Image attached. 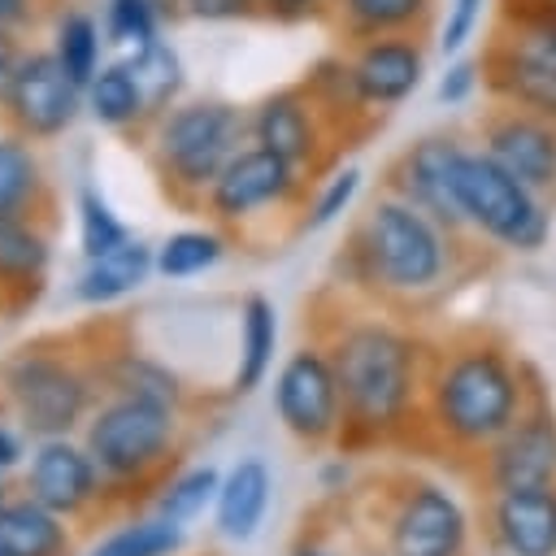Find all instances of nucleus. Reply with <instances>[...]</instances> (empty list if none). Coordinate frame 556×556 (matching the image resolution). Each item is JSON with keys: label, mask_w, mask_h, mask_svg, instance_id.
I'll return each instance as SVG.
<instances>
[{"label": "nucleus", "mask_w": 556, "mask_h": 556, "mask_svg": "<svg viewBox=\"0 0 556 556\" xmlns=\"http://www.w3.org/2000/svg\"><path fill=\"white\" fill-rule=\"evenodd\" d=\"M539 395L530 369L500 339L473 334L426 374V426L447 452L478 460Z\"/></svg>", "instance_id": "f257e3e1"}, {"label": "nucleus", "mask_w": 556, "mask_h": 556, "mask_svg": "<svg viewBox=\"0 0 556 556\" xmlns=\"http://www.w3.org/2000/svg\"><path fill=\"white\" fill-rule=\"evenodd\" d=\"M326 352L343 395V430L365 443L395 434L426 391L417 339L387 321H352Z\"/></svg>", "instance_id": "f03ea898"}, {"label": "nucleus", "mask_w": 556, "mask_h": 556, "mask_svg": "<svg viewBox=\"0 0 556 556\" xmlns=\"http://www.w3.org/2000/svg\"><path fill=\"white\" fill-rule=\"evenodd\" d=\"M348 261L361 282L382 295L417 300L447 282L452 274V230H443L430 213L408 204L404 195H382L369 204L361 226L352 230Z\"/></svg>", "instance_id": "7ed1b4c3"}, {"label": "nucleus", "mask_w": 556, "mask_h": 556, "mask_svg": "<svg viewBox=\"0 0 556 556\" xmlns=\"http://www.w3.org/2000/svg\"><path fill=\"white\" fill-rule=\"evenodd\" d=\"M456 200L465 213V230L495 243L500 252L530 256L552 235V204L517 174H508L491 152L465 148L456 165Z\"/></svg>", "instance_id": "20e7f679"}, {"label": "nucleus", "mask_w": 556, "mask_h": 556, "mask_svg": "<svg viewBox=\"0 0 556 556\" xmlns=\"http://www.w3.org/2000/svg\"><path fill=\"white\" fill-rule=\"evenodd\" d=\"M243 122L239 109L222 100H200L187 109H174L169 122L161 126V161L182 187H213L217 174L243 152Z\"/></svg>", "instance_id": "39448f33"}, {"label": "nucleus", "mask_w": 556, "mask_h": 556, "mask_svg": "<svg viewBox=\"0 0 556 556\" xmlns=\"http://www.w3.org/2000/svg\"><path fill=\"white\" fill-rule=\"evenodd\" d=\"M486 52H482V87L513 109L539 113L556 122V43H547L543 30L504 22Z\"/></svg>", "instance_id": "423d86ee"}, {"label": "nucleus", "mask_w": 556, "mask_h": 556, "mask_svg": "<svg viewBox=\"0 0 556 556\" xmlns=\"http://www.w3.org/2000/svg\"><path fill=\"white\" fill-rule=\"evenodd\" d=\"M469 513L439 482H408L387 517V556H469Z\"/></svg>", "instance_id": "0eeeda50"}, {"label": "nucleus", "mask_w": 556, "mask_h": 556, "mask_svg": "<svg viewBox=\"0 0 556 556\" xmlns=\"http://www.w3.org/2000/svg\"><path fill=\"white\" fill-rule=\"evenodd\" d=\"M274 413L287 426V434H295L308 447L330 443L343 430V395H339L330 352L300 348L287 356L274 382Z\"/></svg>", "instance_id": "6e6552de"}, {"label": "nucleus", "mask_w": 556, "mask_h": 556, "mask_svg": "<svg viewBox=\"0 0 556 556\" xmlns=\"http://www.w3.org/2000/svg\"><path fill=\"white\" fill-rule=\"evenodd\" d=\"M4 387H9V400H13L17 417L26 421V430L43 434V439H61L87 408V382L70 365H61L56 356H43V352L13 356L4 369Z\"/></svg>", "instance_id": "1a4fd4ad"}, {"label": "nucleus", "mask_w": 556, "mask_h": 556, "mask_svg": "<svg viewBox=\"0 0 556 556\" xmlns=\"http://www.w3.org/2000/svg\"><path fill=\"white\" fill-rule=\"evenodd\" d=\"M174 408H161V404H148V400H130L122 395L117 404H109L91 430H87V452L91 460L113 473V478H135L143 473L148 465H156L169 447V434H174V421H169Z\"/></svg>", "instance_id": "9d476101"}, {"label": "nucleus", "mask_w": 556, "mask_h": 556, "mask_svg": "<svg viewBox=\"0 0 556 556\" xmlns=\"http://www.w3.org/2000/svg\"><path fill=\"white\" fill-rule=\"evenodd\" d=\"M478 478L486 491L556 482V408L543 395L478 456Z\"/></svg>", "instance_id": "9b49d317"}, {"label": "nucleus", "mask_w": 556, "mask_h": 556, "mask_svg": "<svg viewBox=\"0 0 556 556\" xmlns=\"http://www.w3.org/2000/svg\"><path fill=\"white\" fill-rule=\"evenodd\" d=\"M478 139H482V152H491L526 187H534L547 200L556 195V122L552 117L500 104L486 113Z\"/></svg>", "instance_id": "f8f14e48"}, {"label": "nucleus", "mask_w": 556, "mask_h": 556, "mask_svg": "<svg viewBox=\"0 0 556 556\" xmlns=\"http://www.w3.org/2000/svg\"><path fill=\"white\" fill-rule=\"evenodd\" d=\"M465 143L452 135H426L413 148H404V156L395 161L391 187L395 195H404L408 204H417L421 213H430L443 230H465V213L456 200V165H460Z\"/></svg>", "instance_id": "ddd939ff"}, {"label": "nucleus", "mask_w": 556, "mask_h": 556, "mask_svg": "<svg viewBox=\"0 0 556 556\" xmlns=\"http://www.w3.org/2000/svg\"><path fill=\"white\" fill-rule=\"evenodd\" d=\"M295 191H300V169L256 143V148H243L217 174V182L208 187V200H213V213L217 217L239 222V217H252L256 208H269V204L291 200Z\"/></svg>", "instance_id": "4468645a"}, {"label": "nucleus", "mask_w": 556, "mask_h": 556, "mask_svg": "<svg viewBox=\"0 0 556 556\" xmlns=\"http://www.w3.org/2000/svg\"><path fill=\"white\" fill-rule=\"evenodd\" d=\"M486 534L500 556H556V482L491 491Z\"/></svg>", "instance_id": "2eb2a0df"}, {"label": "nucleus", "mask_w": 556, "mask_h": 556, "mask_svg": "<svg viewBox=\"0 0 556 556\" xmlns=\"http://www.w3.org/2000/svg\"><path fill=\"white\" fill-rule=\"evenodd\" d=\"M9 109L26 135H39V139L61 135L78 113V83L48 52L22 56L13 87H9Z\"/></svg>", "instance_id": "dca6fc26"}, {"label": "nucleus", "mask_w": 556, "mask_h": 556, "mask_svg": "<svg viewBox=\"0 0 556 556\" xmlns=\"http://www.w3.org/2000/svg\"><path fill=\"white\" fill-rule=\"evenodd\" d=\"M348 74H352V87H356L361 104L391 109V104H400L417 91V83L426 74V52L413 39L378 35V39H365L356 48V56L348 61Z\"/></svg>", "instance_id": "f3484780"}, {"label": "nucleus", "mask_w": 556, "mask_h": 556, "mask_svg": "<svg viewBox=\"0 0 556 556\" xmlns=\"http://www.w3.org/2000/svg\"><path fill=\"white\" fill-rule=\"evenodd\" d=\"M30 500H39L52 513H78L91 495H96V460L91 452H78L65 439H43L35 460H30V478H26Z\"/></svg>", "instance_id": "a211bd4d"}, {"label": "nucleus", "mask_w": 556, "mask_h": 556, "mask_svg": "<svg viewBox=\"0 0 556 556\" xmlns=\"http://www.w3.org/2000/svg\"><path fill=\"white\" fill-rule=\"evenodd\" d=\"M248 126H252V139L261 148L291 161L295 169L308 165L317 152V117L300 91H274L269 100H261V109L252 113Z\"/></svg>", "instance_id": "6ab92c4d"}, {"label": "nucleus", "mask_w": 556, "mask_h": 556, "mask_svg": "<svg viewBox=\"0 0 556 556\" xmlns=\"http://www.w3.org/2000/svg\"><path fill=\"white\" fill-rule=\"evenodd\" d=\"M269 495H274V473H269V465L256 460V456L239 460V465L222 478V486H217V530H222L230 543H248V539L261 530L265 513H269Z\"/></svg>", "instance_id": "aec40b11"}, {"label": "nucleus", "mask_w": 556, "mask_h": 556, "mask_svg": "<svg viewBox=\"0 0 556 556\" xmlns=\"http://www.w3.org/2000/svg\"><path fill=\"white\" fill-rule=\"evenodd\" d=\"M152 265H156L152 248L139 243V239H126V243H117V248H109L100 256H87V269L78 278V295L87 304H109V300L135 291L148 278Z\"/></svg>", "instance_id": "412c9836"}, {"label": "nucleus", "mask_w": 556, "mask_h": 556, "mask_svg": "<svg viewBox=\"0 0 556 556\" xmlns=\"http://www.w3.org/2000/svg\"><path fill=\"white\" fill-rule=\"evenodd\" d=\"M65 526L61 513L39 500H17L0 508V556H61Z\"/></svg>", "instance_id": "4be33fe9"}, {"label": "nucleus", "mask_w": 556, "mask_h": 556, "mask_svg": "<svg viewBox=\"0 0 556 556\" xmlns=\"http://www.w3.org/2000/svg\"><path fill=\"white\" fill-rule=\"evenodd\" d=\"M278 348V313L265 295L243 300V321H239V369H235V391L248 395L265 382Z\"/></svg>", "instance_id": "5701e85b"}, {"label": "nucleus", "mask_w": 556, "mask_h": 556, "mask_svg": "<svg viewBox=\"0 0 556 556\" xmlns=\"http://www.w3.org/2000/svg\"><path fill=\"white\" fill-rule=\"evenodd\" d=\"M434 0H334L339 22L356 39H378V35H404L430 17Z\"/></svg>", "instance_id": "b1692460"}, {"label": "nucleus", "mask_w": 556, "mask_h": 556, "mask_svg": "<svg viewBox=\"0 0 556 556\" xmlns=\"http://www.w3.org/2000/svg\"><path fill=\"white\" fill-rule=\"evenodd\" d=\"M48 265V243L17 213H0V278L35 282Z\"/></svg>", "instance_id": "393cba45"}, {"label": "nucleus", "mask_w": 556, "mask_h": 556, "mask_svg": "<svg viewBox=\"0 0 556 556\" xmlns=\"http://www.w3.org/2000/svg\"><path fill=\"white\" fill-rule=\"evenodd\" d=\"M87 104H91V113H96L104 126H126V122H135L139 113H148V109H143V96H139V87H135V78H130L126 65L96 70V78L87 83Z\"/></svg>", "instance_id": "a878e982"}, {"label": "nucleus", "mask_w": 556, "mask_h": 556, "mask_svg": "<svg viewBox=\"0 0 556 556\" xmlns=\"http://www.w3.org/2000/svg\"><path fill=\"white\" fill-rule=\"evenodd\" d=\"M109 43L117 65H130L156 43V4L152 0H113L109 4Z\"/></svg>", "instance_id": "bb28decb"}, {"label": "nucleus", "mask_w": 556, "mask_h": 556, "mask_svg": "<svg viewBox=\"0 0 556 556\" xmlns=\"http://www.w3.org/2000/svg\"><path fill=\"white\" fill-rule=\"evenodd\" d=\"M52 56L61 61V70L78 87H87L96 78V61H100V30H96V22L87 13H70L56 26V52Z\"/></svg>", "instance_id": "cd10ccee"}, {"label": "nucleus", "mask_w": 556, "mask_h": 556, "mask_svg": "<svg viewBox=\"0 0 556 556\" xmlns=\"http://www.w3.org/2000/svg\"><path fill=\"white\" fill-rule=\"evenodd\" d=\"M182 547V526L156 517V521H135L109 534L91 556H174Z\"/></svg>", "instance_id": "c85d7f7f"}, {"label": "nucleus", "mask_w": 556, "mask_h": 556, "mask_svg": "<svg viewBox=\"0 0 556 556\" xmlns=\"http://www.w3.org/2000/svg\"><path fill=\"white\" fill-rule=\"evenodd\" d=\"M217 256H222V239L213 230H178L161 243L156 269L165 278H191V274H204L208 265H217Z\"/></svg>", "instance_id": "c756f323"}, {"label": "nucleus", "mask_w": 556, "mask_h": 556, "mask_svg": "<svg viewBox=\"0 0 556 556\" xmlns=\"http://www.w3.org/2000/svg\"><path fill=\"white\" fill-rule=\"evenodd\" d=\"M113 387L130 400H148L161 408L178 404V378L169 369H161L156 361H143V356H122L113 369Z\"/></svg>", "instance_id": "7c9ffc66"}, {"label": "nucleus", "mask_w": 556, "mask_h": 556, "mask_svg": "<svg viewBox=\"0 0 556 556\" xmlns=\"http://www.w3.org/2000/svg\"><path fill=\"white\" fill-rule=\"evenodd\" d=\"M126 70H130V78H135V87H139V96H143V109L169 104L174 91H178V83H182V65H178V56H174L165 43H152V48H148L143 56H135Z\"/></svg>", "instance_id": "2f4dec72"}, {"label": "nucleus", "mask_w": 556, "mask_h": 556, "mask_svg": "<svg viewBox=\"0 0 556 556\" xmlns=\"http://www.w3.org/2000/svg\"><path fill=\"white\" fill-rule=\"evenodd\" d=\"M217 486H222V478H217V469H213V465L182 473V478H178V482H169V491L161 495V517H165V521H174V526H187L191 517H200V513H204V504H208V500H217Z\"/></svg>", "instance_id": "473e14b6"}, {"label": "nucleus", "mask_w": 556, "mask_h": 556, "mask_svg": "<svg viewBox=\"0 0 556 556\" xmlns=\"http://www.w3.org/2000/svg\"><path fill=\"white\" fill-rule=\"evenodd\" d=\"M35 191V156L17 139H0V213H17Z\"/></svg>", "instance_id": "72a5a7b5"}, {"label": "nucleus", "mask_w": 556, "mask_h": 556, "mask_svg": "<svg viewBox=\"0 0 556 556\" xmlns=\"http://www.w3.org/2000/svg\"><path fill=\"white\" fill-rule=\"evenodd\" d=\"M78 222H83V252L87 256H100V252L126 243V226L113 217V208L91 187L78 195Z\"/></svg>", "instance_id": "f704fd0d"}, {"label": "nucleus", "mask_w": 556, "mask_h": 556, "mask_svg": "<svg viewBox=\"0 0 556 556\" xmlns=\"http://www.w3.org/2000/svg\"><path fill=\"white\" fill-rule=\"evenodd\" d=\"M356 191H361V169H339L326 187H321V195L313 200V213H308V226L313 230H321V226H330L339 213H348V204L356 200Z\"/></svg>", "instance_id": "c9c22d12"}, {"label": "nucleus", "mask_w": 556, "mask_h": 556, "mask_svg": "<svg viewBox=\"0 0 556 556\" xmlns=\"http://www.w3.org/2000/svg\"><path fill=\"white\" fill-rule=\"evenodd\" d=\"M482 4H486V0H452L447 22H443V35H439V48H443V52H460V48L473 39V30H478V22H482Z\"/></svg>", "instance_id": "e433bc0d"}, {"label": "nucleus", "mask_w": 556, "mask_h": 556, "mask_svg": "<svg viewBox=\"0 0 556 556\" xmlns=\"http://www.w3.org/2000/svg\"><path fill=\"white\" fill-rule=\"evenodd\" d=\"M478 70H482V65L469 61V56L456 61V65L439 78V100H443V104H465V100L473 96V87H478Z\"/></svg>", "instance_id": "4c0bfd02"}, {"label": "nucleus", "mask_w": 556, "mask_h": 556, "mask_svg": "<svg viewBox=\"0 0 556 556\" xmlns=\"http://www.w3.org/2000/svg\"><path fill=\"white\" fill-rule=\"evenodd\" d=\"M182 9L191 17H204V22H226V17H243L256 9V0H182Z\"/></svg>", "instance_id": "58836bf2"}, {"label": "nucleus", "mask_w": 556, "mask_h": 556, "mask_svg": "<svg viewBox=\"0 0 556 556\" xmlns=\"http://www.w3.org/2000/svg\"><path fill=\"white\" fill-rule=\"evenodd\" d=\"M269 17L278 22H304V17H317L326 0H261Z\"/></svg>", "instance_id": "ea45409f"}, {"label": "nucleus", "mask_w": 556, "mask_h": 556, "mask_svg": "<svg viewBox=\"0 0 556 556\" xmlns=\"http://www.w3.org/2000/svg\"><path fill=\"white\" fill-rule=\"evenodd\" d=\"M504 22L534 26V30H543V35H547V43H556V0H543V4H534L530 13H521V17H504Z\"/></svg>", "instance_id": "a19ab883"}, {"label": "nucleus", "mask_w": 556, "mask_h": 556, "mask_svg": "<svg viewBox=\"0 0 556 556\" xmlns=\"http://www.w3.org/2000/svg\"><path fill=\"white\" fill-rule=\"evenodd\" d=\"M17 65H22V56L13 52V43L4 39V26H0V96H4V100H9V87H13Z\"/></svg>", "instance_id": "79ce46f5"}, {"label": "nucleus", "mask_w": 556, "mask_h": 556, "mask_svg": "<svg viewBox=\"0 0 556 556\" xmlns=\"http://www.w3.org/2000/svg\"><path fill=\"white\" fill-rule=\"evenodd\" d=\"M17 456H22V443H17V434H9V430L0 426V469H9Z\"/></svg>", "instance_id": "37998d69"}, {"label": "nucleus", "mask_w": 556, "mask_h": 556, "mask_svg": "<svg viewBox=\"0 0 556 556\" xmlns=\"http://www.w3.org/2000/svg\"><path fill=\"white\" fill-rule=\"evenodd\" d=\"M22 4L26 0H0V26H9L13 17H22Z\"/></svg>", "instance_id": "c03bdc74"}, {"label": "nucleus", "mask_w": 556, "mask_h": 556, "mask_svg": "<svg viewBox=\"0 0 556 556\" xmlns=\"http://www.w3.org/2000/svg\"><path fill=\"white\" fill-rule=\"evenodd\" d=\"M291 556H330V552H321V547H313V543H300Z\"/></svg>", "instance_id": "a18cd8bd"}, {"label": "nucleus", "mask_w": 556, "mask_h": 556, "mask_svg": "<svg viewBox=\"0 0 556 556\" xmlns=\"http://www.w3.org/2000/svg\"><path fill=\"white\" fill-rule=\"evenodd\" d=\"M152 4H156V9H165V4L174 9V4H182V0H152Z\"/></svg>", "instance_id": "49530a36"}, {"label": "nucleus", "mask_w": 556, "mask_h": 556, "mask_svg": "<svg viewBox=\"0 0 556 556\" xmlns=\"http://www.w3.org/2000/svg\"><path fill=\"white\" fill-rule=\"evenodd\" d=\"M0 508H4V500H0Z\"/></svg>", "instance_id": "de8ad7c7"}]
</instances>
